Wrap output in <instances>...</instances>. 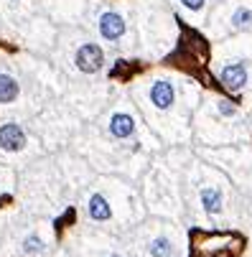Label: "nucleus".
<instances>
[{
    "instance_id": "obj_15",
    "label": "nucleus",
    "mask_w": 252,
    "mask_h": 257,
    "mask_svg": "<svg viewBox=\"0 0 252 257\" xmlns=\"http://www.w3.org/2000/svg\"><path fill=\"white\" fill-rule=\"evenodd\" d=\"M112 257H123V255H112Z\"/></svg>"
},
{
    "instance_id": "obj_8",
    "label": "nucleus",
    "mask_w": 252,
    "mask_h": 257,
    "mask_svg": "<svg viewBox=\"0 0 252 257\" xmlns=\"http://www.w3.org/2000/svg\"><path fill=\"white\" fill-rule=\"evenodd\" d=\"M16 97H18V82L8 74H0V104H8Z\"/></svg>"
},
{
    "instance_id": "obj_1",
    "label": "nucleus",
    "mask_w": 252,
    "mask_h": 257,
    "mask_svg": "<svg viewBox=\"0 0 252 257\" xmlns=\"http://www.w3.org/2000/svg\"><path fill=\"white\" fill-rule=\"evenodd\" d=\"M105 64V54L97 43H84V46L77 51V66L84 71V74H94L102 69Z\"/></svg>"
},
{
    "instance_id": "obj_4",
    "label": "nucleus",
    "mask_w": 252,
    "mask_h": 257,
    "mask_svg": "<svg viewBox=\"0 0 252 257\" xmlns=\"http://www.w3.org/2000/svg\"><path fill=\"white\" fill-rule=\"evenodd\" d=\"M151 99L158 110H168L173 99H176V92H173V84L171 82H156L153 89H151Z\"/></svg>"
},
{
    "instance_id": "obj_10",
    "label": "nucleus",
    "mask_w": 252,
    "mask_h": 257,
    "mask_svg": "<svg viewBox=\"0 0 252 257\" xmlns=\"http://www.w3.org/2000/svg\"><path fill=\"white\" fill-rule=\"evenodd\" d=\"M151 255L153 257H173V247L166 237H158L151 242Z\"/></svg>"
},
{
    "instance_id": "obj_3",
    "label": "nucleus",
    "mask_w": 252,
    "mask_h": 257,
    "mask_svg": "<svg viewBox=\"0 0 252 257\" xmlns=\"http://www.w3.org/2000/svg\"><path fill=\"white\" fill-rule=\"evenodd\" d=\"M26 145V135L18 125H3L0 128V148H5V150H21Z\"/></svg>"
},
{
    "instance_id": "obj_11",
    "label": "nucleus",
    "mask_w": 252,
    "mask_h": 257,
    "mask_svg": "<svg viewBox=\"0 0 252 257\" xmlns=\"http://www.w3.org/2000/svg\"><path fill=\"white\" fill-rule=\"evenodd\" d=\"M232 23L237 26V28H247V26H252V10H237L234 13V18H232Z\"/></svg>"
},
{
    "instance_id": "obj_13",
    "label": "nucleus",
    "mask_w": 252,
    "mask_h": 257,
    "mask_svg": "<svg viewBox=\"0 0 252 257\" xmlns=\"http://www.w3.org/2000/svg\"><path fill=\"white\" fill-rule=\"evenodd\" d=\"M184 5L191 8V10H199V8L204 5V0H184Z\"/></svg>"
},
{
    "instance_id": "obj_14",
    "label": "nucleus",
    "mask_w": 252,
    "mask_h": 257,
    "mask_svg": "<svg viewBox=\"0 0 252 257\" xmlns=\"http://www.w3.org/2000/svg\"><path fill=\"white\" fill-rule=\"evenodd\" d=\"M219 110H221V115H234V107H229L227 102H221V104H219Z\"/></svg>"
},
{
    "instance_id": "obj_2",
    "label": "nucleus",
    "mask_w": 252,
    "mask_h": 257,
    "mask_svg": "<svg viewBox=\"0 0 252 257\" xmlns=\"http://www.w3.org/2000/svg\"><path fill=\"white\" fill-rule=\"evenodd\" d=\"M99 33L105 36V38H110V41H117L125 33L123 16H117V13H105V16L99 18Z\"/></svg>"
},
{
    "instance_id": "obj_6",
    "label": "nucleus",
    "mask_w": 252,
    "mask_h": 257,
    "mask_svg": "<svg viewBox=\"0 0 252 257\" xmlns=\"http://www.w3.org/2000/svg\"><path fill=\"white\" fill-rule=\"evenodd\" d=\"M132 130H135V120H132L130 115H125V112L112 115V120H110V132L115 135V138H130Z\"/></svg>"
},
{
    "instance_id": "obj_12",
    "label": "nucleus",
    "mask_w": 252,
    "mask_h": 257,
    "mask_svg": "<svg viewBox=\"0 0 252 257\" xmlns=\"http://www.w3.org/2000/svg\"><path fill=\"white\" fill-rule=\"evenodd\" d=\"M23 250H26L28 255H36V252L43 250V242H41L38 237H28V239H26V245H23Z\"/></svg>"
},
{
    "instance_id": "obj_5",
    "label": "nucleus",
    "mask_w": 252,
    "mask_h": 257,
    "mask_svg": "<svg viewBox=\"0 0 252 257\" xmlns=\"http://www.w3.org/2000/svg\"><path fill=\"white\" fill-rule=\"evenodd\" d=\"M221 82H224V87L232 89V92H240V89L245 87V82H247V69H245V64H232V66H227L224 71H221Z\"/></svg>"
},
{
    "instance_id": "obj_7",
    "label": "nucleus",
    "mask_w": 252,
    "mask_h": 257,
    "mask_svg": "<svg viewBox=\"0 0 252 257\" xmlns=\"http://www.w3.org/2000/svg\"><path fill=\"white\" fill-rule=\"evenodd\" d=\"M90 217L97 219V222H105V219L112 217V209H110L107 199L102 193H94L92 199H90Z\"/></svg>"
},
{
    "instance_id": "obj_9",
    "label": "nucleus",
    "mask_w": 252,
    "mask_h": 257,
    "mask_svg": "<svg viewBox=\"0 0 252 257\" xmlns=\"http://www.w3.org/2000/svg\"><path fill=\"white\" fill-rule=\"evenodd\" d=\"M201 204H204V209L209 211V214H217V211L221 209V193H219V189H204L201 191Z\"/></svg>"
}]
</instances>
